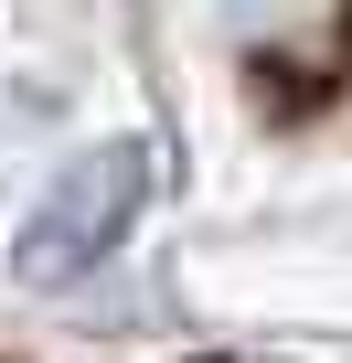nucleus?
I'll return each mask as SVG.
<instances>
[{
    "mask_svg": "<svg viewBox=\"0 0 352 363\" xmlns=\"http://www.w3.org/2000/svg\"><path fill=\"white\" fill-rule=\"evenodd\" d=\"M149 182H160V171H149V139H96V150H75V160L43 182V203L11 225V278H22V289H75V278H96V267L128 246Z\"/></svg>",
    "mask_w": 352,
    "mask_h": 363,
    "instance_id": "f257e3e1",
    "label": "nucleus"
},
{
    "mask_svg": "<svg viewBox=\"0 0 352 363\" xmlns=\"http://www.w3.org/2000/svg\"><path fill=\"white\" fill-rule=\"evenodd\" d=\"M193 363H246V352H193Z\"/></svg>",
    "mask_w": 352,
    "mask_h": 363,
    "instance_id": "f03ea898",
    "label": "nucleus"
}]
</instances>
